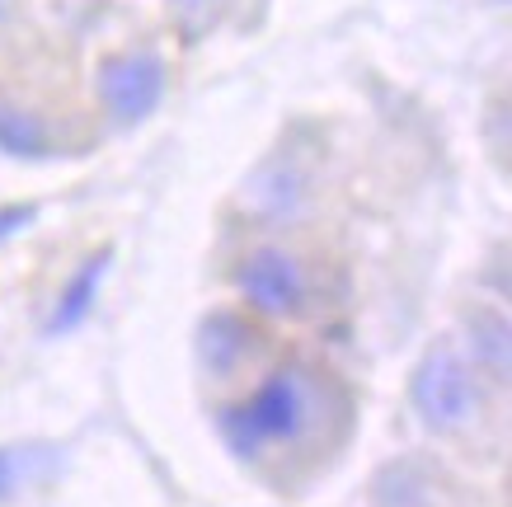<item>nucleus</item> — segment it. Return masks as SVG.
<instances>
[{"instance_id": "4", "label": "nucleus", "mask_w": 512, "mask_h": 507, "mask_svg": "<svg viewBox=\"0 0 512 507\" xmlns=\"http://www.w3.org/2000/svg\"><path fill=\"white\" fill-rule=\"evenodd\" d=\"M240 292L259 315H273V320H287V315H301L311 292H306V273L292 254L282 249H254L245 263H240Z\"/></svg>"}, {"instance_id": "5", "label": "nucleus", "mask_w": 512, "mask_h": 507, "mask_svg": "<svg viewBox=\"0 0 512 507\" xmlns=\"http://www.w3.org/2000/svg\"><path fill=\"white\" fill-rule=\"evenodd\" d=\"M249 348H254V334H249V324L240 320V315L217 310L212 320H202V329H198V357H202V367H207V371L226 376V371H235L240 362H245Z\"/></svg>"}, {"instance_id": "3", "label": "nucleus", "mask_w": 512, "mask_h": 507, "mask_svg": "<svg viewBox=\"0 0 512 507\" xmlns=\"http://www.w3.org/2000/svg\"><path fill=\"white\" fill-rule=\"evenodd\" d=\"M165 94V66L156 52H118L99 62V99L113 113V123H141L151 118Z\"/></svg>"}, {"instance_id": "7", "label": "nucleus", "mask_w": 512, "mask_h": 507, "mask_svg": "<svg viewBox=\"0 0 512 507\" xmlns=\"http://www.w3.org/2000/svg\"><path fill=\"white\" fill-rule=\"evenodd\" d=\"M470 343H475V362H480L498 385H508L512 376V329L498 310H480L470 320Z\"/></svg>"}, {"instance_id": "11", "label": "nucleus", "mask_w": 512, "mask_h": 507, "mask_svg": "<svg viewBox=\"0 0 512 507\" xmlns=\"http://www.w3.org/2000/svg\"><path fill=\"white\" fill-rule=\"evenodd\" d=\"M0 15H5V0H0Z\"/></svg>"}, {"instance_id": "10", "label": "nucleus", "mask_w": 512, "mask_h": 507, "mask_svg": "<svg viewBox=\"0 0 512 507\" xmlns=\"http://www.w3.org/2000/svg\"><path fill=\"white\" fill-rule=\"evenodd\" d=\"M29 221H33V207H5L0 212V240L10 231H19V226H29Z\"/></svg>"}, {"instance_id": "9", "label": "nucleus", "mask_w": 512, "mask_h": 507, "mask_svg": "<svg viewBox=\"0 0 512 507\" xmlns=\"http://www.w3.org/2000/svg\"><path fill=\"white\" fill-rule=\"evenodd\" d=\"M29 456L33 451H24V446H0V503L29 479Z\"/></svg>"}, {"instance_id": "6", "label": "nucleus", "mask_w": 512, "mask_h": 507, "mask_svg": "<svg viewBox=\"0 0 512 507\" xmlns=\"http://www.w3.org/2000/svg\"><path fill=\"white\" fill-rule=\"evenodd\" d=\"M109 268V249H94L90 259L76 268V277L62 287V301H57V315H52V334H66V329H76L85 320V310L94 306V292H99V277Z\"/></svg>"}, {"instance_id": "8", "label": "nucleus", "mask_w": 512, "mask_h": 507, "mask_svg": "<svg viewBox=\"0 0 512 507\" xmlns=\"http://www.w3.org/2000/svg\"><path fill=\"white\" fill-rule=\"evenodd\" d=\"M0 151L19 155V160H38V155L52 151V137H47V123L33 118L15 104H0Z\"/></svg>"}, {"instance_id": "2", "label": "nucleus", "mask_w": 512, "mask_h": 507, "mask_svg": "<svg viewBox=\"0 0 512 507\" xmlns=\"http://www.w3.org/2000/svg\"><path fill=\"white\" fill-rule=\"evenodd\" d=\"M409 400L428 428L456 432L480 414V381L451 343H433L409 376Z\"/></svg>"}, {"instance_id": "1", "label": "nucleus", "mask_w": 512, "mask_h": 507, "mask_svg": "<svg viewBox=\"0 0 512 507\" xmlns=\"http://www.w3.org/2000/svg\"><path fill=\"white\" fill-rule=\"evenodd\" d=\"M311 404H315V395H311L306 367H282L245 404H231L221 414V437H226V446H231L235 456L259 461L268 446H282L306 432Z\"/></svg>"}]
</instances>
